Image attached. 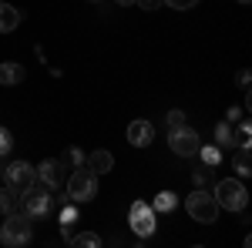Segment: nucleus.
I'll return each instance as SVG.
<instances>
[{"label": "nucleus", "mask_w": 252, "mask_h": 248, "mask_svg": "<svg viewBox=\"0 0 252 248\" xmlns=\"http://www.w3.org/2000/svg\"><path fill=\"white\" fill-rule=\"evenodd\" d=\"M212 194L219 201V208H225V211H246V205H249V191H246V185L239 178H222Z\"/></svg>", "instance_id": "1"}, {"label": "nucleus", "mask_w": 252, "mask_h": 248, "mask_svg": "<svg viewBox=\"0 0 252 248\" xmlns=\"http://www.w3.org/2000/svg\"><path fill=\"white\" fill-rule=\"evenodd\" d=\"M31 221H34V218L24 215V211L7 215V221L0 225V242L10 245V248H14V245H27V242H31V228H34Z\"/></svg>", "instance_id": "2"}, {"label": "nucleus", "mask_w": 252, "mask_h": 248, "mask_svg": "<svg viewBox=\"0 0 252 248\" xmlns=\"http://www.w3.org/2000/svg\"><path fill=\"white\" fill-rule=\"evenodd\" d=\"M67 198L71 201H91V198H97V174L91 171V168H74V174H71V181H67Z\"/></svg>", "instance_id": "3"}, {"label": "nucleus", "mask_w": 252, "mask_h": 248, "mask_svg": "<svg viewBox=\"0 0 252 248\" xmlns=\"http://www.w3.org/2000/svg\"><path fill=\"white\" fill-rule=\"evenodd\" d=\"M185 208H189V215H192L195 221H202V225H212L215 215H219V201H215V194H209V191L195 188L189 198H185Z\"/></svg>", "instance_id": "4"}, {"label": "nucleus", "mask_w": 252, "mask_h": 248, "mask_svg": "<svg viewBox=\"0 0 252 248\" xmlns=\"http://www.w3.org/2000/svg\"><path fill=\"white\" fill-rule=\"evenodd\" d=\"M24 198H20V211L24 215H31V218H44L47 211H51V191H47V185L44 188H37V185H31L27 191H20Z\"/></svg>", "instance_id": "5"}, {"label": "nucleus", "mask_w": 252, "mask_h": 248, "mask_svg": "<svg viewBox=\"0 0 252 248\" xmlns=\"http://www.w3.org/2000/svg\"><path fill=\"white\" fill-rule=\"evenodd\" d=\"M168 148H172L178 158H192V154H198V148H202V138H198V131H192V128H172V134H168Z\"/></svg>", "instance_id": "6"}, {"label": "nucleus", "mask_w": 252, "mask_h": 248, "mask_svg": "<svg viewBox=\"0 0 252 248\" xmlns=\"http://www.w3.org/2000/svg\"><path fill=\"white\" fill-rule=\"evenodd\" d=\"M128 221H131V228H135L138 238H152V235H155V208H152L148 201H135V205L128 208Z\"/></svg>", "instance_id": "7"}, {"label": "nucleus", "mask_w": 252, "mask_h": 248, "mask_svg": "<svg viewBox=\"0 0 252 248\" xmlns=\"http://www.w3.org/2000/svg\"><path fill=\"white\" fill-rule=\"evenodd\" d=\"M7 185L14 191H27L34 181H37V168L31 165V161H14V165H7Z\"/></svg>", "instance_id": "8"}, {"label": "nucleus", "mask_w": 252, "mask_h": 248, "mask_svg": "<svg viewBox=\"0 0 252 248\" xmlns=\"http://www.w3.org/2000/svg\"><path fill=\"white\" fill-rule=\"evenodd\" d=\"M64 165H61V158H47V161H40V168H37V178L47 185V188H61L64 185Z\"/></svg>", "instance_id": "9"}, {"label": "nucleus", "mask_w": 252, "mask_h": 248, "mask_svg": "<svg viewBox=\"0 0 252 248\" xmlns=\"http://www.w3.org/2000/svg\"><path fill=\"white\" fill-rule=\"evenodd\" d=\"M152 138H155L152 121L138 117V121H131V124H128V144H135V148H148V144H152Z\"/></svg>", "instance_id": "10"}, {"label": "nucleus", "mask_w": 252, "mask_h": 248, "mask_svg": "<svg viewBox=\"0 0 252 248\" xmlns=\"http://www.w3.org/2000/svg\"><path fill=\"white\" fill-rule=\"evenodd\" d=\"M24 20L17 7H10V3H3L0 0V34H10V30H17V24Z\"/></svg>", "instance_id": "11"}, {"label": "nucleus", "mask_w": 252, "mask_h": 248, "mask_svg": "<svg viewBox=\"0 0 252 248\" xmlns=\"http://www.w3.org/2000/svg\"><path fill=\"white\" fill-rule=\"evenodd\" d=\"M84 165H88L91 171L104 174V171H111V168H115V154H111V151H91L88 158H84Z\"/></svg>", "instance_id": "12"}, {"label": "nucleus", "mask_w": 252, "mask_h": 248, "mask_svg": "<svg viewBox=\"0 0 252 248\" xmlns=\"http://www.w3.org/2000/svg\"><path fill=\"white\" fill-rule=\"evenodd\" d=\"M232 171L239 174V178H249V174H252V158H249V148H239V151L232 154Z\"/></svg>", "instance_id": "13"}, {"label": "nucleus", "mask_w": 252, "mask_h": 248, "mask_svg": "<svg viewBox=\"0 0 252 248\" xmlns=\"http://www.w3.org/2000/svg\"><path fill=\"white\" fill-rule=\"evenodd\" d=\"M20 81H24V67H20L17 60L0 64V84H20Z\"/></svg>", "instance_id": "14"}, {"label": "nucleus", "mask_w": 252, "mask_h": 248, "mask_svg": "<svg viewBox=\"0 0 252 248\" xmlns=\"http://www.w3.org/2000/svg\"><path fill=\"white\" fill-rule=\"evenodd\" d=\"M17 205H20V198H17V191L10 188H0V215H14L17 211Z\"/></svg>", "instance_id": "15"}, {"label": "nucleus", "mask_w": 252, "mask_h": 248, "mask_svg": "<svg viewBox=\"0 0 252 248\" xmlns=\"http://www.w3.org/2000/svg\"><path fill=\"white\" fill-rule=\"evenodd\" d=\"M215 148H219V151L232 148V121H222V124H215Z\"/></svg>", "instance_id": "16"}, {"label": "nucleus", "mask_w": 252, "mask_h": 248, "mask_svg": "<svg viewBox=\"0 0 252 248\" xmlns=\"http://www.w3.org/2000/svg\"><path fill=\"white\" fill-rule=\"evenodd\" d=\"M175 205H178V194L175 191H158L155 198H152V208L155 211H175Z\"/></svg>", "instance_id": "17"}, {"label": "nucleus", "mask_w": 252, "mask_h": 248, "mask_svg": "<svg viewBox=\"0 0 252 248\" xmlns=\"http://www.w3.org/2000/svg\"><path fill=\"white\" fill-rule=\"evenodd\" d=\"M198 154H202V161H205V168H215V165L222 161V151H219L215 144H205V148H198Z\"/></svg>", "instance_id": "18"}, {"label": "nucleus", "mask_w": 252, "mask_h": 248, "mask_svg": "<svg viewBox=\"0 0 252 248\" xmlns=\"http://www.w3.org/2000/svg\"><path fill=\"white\" fill-rule=\"evenodd\" d=\"M61 165H64V168H81V165H84V154H81L78 148H67V151L61 154Z\"/></svg>", "instance_id": "19"}, {"label": "nucleus", "mask_w": 252, "mask_h": 248, "mask_svg": "<svg viewBox=\"0 0 252 248\" xmlns=\"http://www.w3.org/2000/svg\"><path fill=\"white\" fill-rule=\"evenodd\" d=\"M249 138H252L249 121H242V124H239V131H232V144H239V148H249Z\"/></svg>", "instance_id": "20"}, {"label": "nucleus", "mask_w": 252, "mask_h": 248, "mask_svg": "<svg viewBox=\"0 0 252 248\" xmlns=\"http://www.w3.org/2000/svg\"><path fill=\"white\" fill-rule=\"evenodd\" d=\"M101 238L97 235H91V231H84V235H71V245H78V248H91V245H97Z\"/></svg>", "instance_id": "21"}, {"label": "nucleus", "mask_w": 252, "mask_h": 248, "mask_svg": "<svg viewBox=\"0 0 252 248\" xmlns=\"http://www.w3.org/2000/svg\"><path fill=\"white\" fill-rule=\"evenodd\" d=\"M10 148H14V134H10L7 128H3V124H0V158L10 151Z\"/></svg>", "instance_id": "22"}, {"label": "nucleus", "mask_w": 252, "mask_h": 248, "mask_svg": "<svg viewBox=\"0 0 252 248\" xmlns=\"http://www.w3.org/2000/svg\"><path fill=\"white\" fill-rule=\"evenodd\" d=\"M74 221H78V211H74V205H67L61 211V225H74Z\"/></svg>", "instance_id": "23"}, {"label": "nucleus", "mask_w": 252, "mask_h": 248, "mask_svg": "<svg viewBox=\"0 0 252 248\" xmlns=\"http://www.w3.org/2000/svg\"><path fill=\"white\" fill-rule=\"evenodd\" d=\"M165 3H168L172 10H192V7L198 3V0H165Z\"/></svg>", "instance_id": "24"}, {"label": "nucleus", "mask_w": 252, "mask_h": 248, "mask_svg": "<svg viewBox=\"0 0 252 248\" xmlns=\"http://www.w3.org/2000/svg\"><path fill=\"white\" fill-rule=\"evenodd\" d=\"M185 124V111H168V128H182Z\"/></svg>", "instance_id": "25"}, {"label": "nucleus", "mask_w": 252, "mask_h": 248, "mask_svg": "<svg viewBox=\"0 0 252 248\" xmlns=\"http://www.w3.org/2000/svg\"><path fill=\"white\" fill-rule=\"evenodd\" d=\"M192 181L198 185V188H202V185H209V171H205V168H198V171L192 174Z\"/></svg>", "instance_id": "26"}, {"label": "nucleus", "mask_w": 252, "mask_h": 248, "mask_svg": "<svg viewBox=\"0 0 252 248\" xmlns=\"http://www.w3.org/2000/svg\"><path fill=\"white\" fill-rule=\"evenodd\" d=\"M138 7H141V10H155L158 3H161V0H135Z\"/></svg>", "instance_id": "27"}, {"label": "nucleus", "mask_w": 252, "mask_h": 248, "mask_svg": "<svg viewBox=\"0 0 252 248\" xmlns=\"http://www.w3.org/2000/svg\"><path fill=\"white\" fill-rule=\"evenodd\" d=\"M239 87L249 91V71H239Z\"/></svg>", "instance_id": "28"}, {"label": "nucleus", "mask_w": 252, "mask_h": 248, "mask_svg": "<svg viewBox=\"0 0 252 248\" xmlns=\"http://www.w3.org/2000/svg\"><path fill=\"white\" fill-rule=\"evenodd\" d=\"M225 117H229V121H239V117H242V111H239V108H229V114H225Z\"/></svg>", "instance_id": "29"}, {"label": "nucleus", "mask_w": 252, "mask_h": 248, "mask_svg": "<svg viewBox=\"0 0 252 248\" xmlns=\"http://www.w3.org/2000/svg\"><path fill=\"white\" fill-rule=\"evenodd\" d=\"M118 3H121V7H128V3H135V0H118Z\"/></svg>", "instance_id": "30"}, {"label": "nucleus", "mask_w": 252, "mask_h": 248, "mask_svg": "<svg viewBox=\"0 0 252 248\" xmlns=\"http://www.w3.org/2000/svg\"><path fill=\"white\" fill-rule=\"evenodd\" d=\"M239 3H249V0H239Z\"/></svg>", "instance_id": "31"}, {"label": "nucleus", "mask_w": 252, "mask_h": 248, "mask_svg": "<svg viewBox=\"0 0 252 248\" xmlns=\"http://www.w3.org/2000/svg\"><path fill=\"white\" fill-rule=\"evenodd\" d=\"M91 3H97V0H91Z\"/></svg>", "instance_id": "32"}]
</instances>
